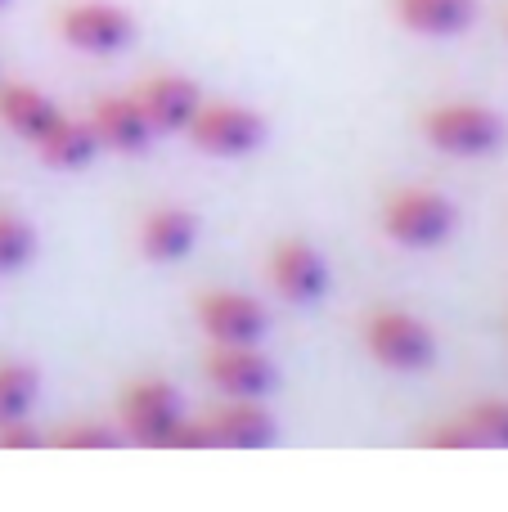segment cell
<instances>
[{
    "label": "cell",
    "instance_id": "1",
    "mask_svg": "<svg viewBox=\"0 0 508 512\" xmlns=\"http://www.w3.org/2000/svg\"><path fill=\"white\" fill-rule=\"evenodd\" d=\"M113 423L126 445L144 450H198L194 414H185V400L158 373L122 382L113 400Z\"/></svg>",
    "mask_w": 508,
    "mask_h": 512
},
{
    "label": "cell",
    "instance_id": "2",
    "mask_svg": "<svg viewBox=\"0 0 508 512\" xmlns=\"http://www.w3.org/2000/svg\"><path fill=\"white\" fill-rule=\"evenodd\" d=\"M378 230L405 252H432L459 230V207L432 185H396L378 203Z\"/></svg>",
    "mask_w": 508,
    "mask_h": 512
},
{
    "label": "cell",
    "instance_id": "3",
    "mask_svg": "<svg viewBox=\"0 0 508 512\" xmlns=\"http://www.w3.org/2000/svg\"><path fill=\"white\" fill-rule=\"evenodd\" d=\"M360 351L387 373H428L437 364V333L414 310L378 301L360 315Z\"/></svg>",
    "mask_w": 508,
    "mask_h": 512
},
{
    "label": "cell",
    "instance_id": "4",
    "mask_svg": "<svg viewBox=\"0 0 508 512\" xmlns=\"http://www.w3.org/2000/svg\"><path fill=\"white\" fill-rule=\"evenodd\" d=\"M419 135L428 149L446 153V158H491L504 144L508 126L491 104L477 99H441L419 113Z\"/></svg>",
    "mask_w": 508,
    "mask_h": 512
},
{
    "label": "cell",
    "instance_id": "5",
    "mask_svg": "<svg viewBox=\"0 0 508 512\" xmlns=\"http://www.w3.org/2000/svg\"><path fill=\"white\" fill-rule=\"evenodd\" d=\"M180 135L207 158H248L266 140V117L239 99H203Z\"/></svg>",
    "mask_w": 508,
    "mask_h": 512
},
{
    "label": "cell",
    "instance_id": "6",
    "mask_svg": "<svg viewBox=\"0 0 508 512\" xmlns=\"http://www.w3.org/2000/svg\"><path fill=\"white\" fill-rule=\"evenodd\" d=\"M261 274H266L270 292L279 301H288V306H315L333 288L329 256L315 248L311 239H302V234H279L266 248Z\"/></svg>",
    "mask_w": 508,
    "mask_h": 512
},
{
    "label": "cell",
    "instance_id": "7",
    "mask_svg": "<svg viewBox=\"0 0 508 512\" xmlns=\"http://www.w3.org/2000/svg\"><path fill=\"white\" fill-rule=\"evenodd\" d=\"M194 432L203 450H266V445H275L279 427L266 400L221 396L203 414H194Z\"/></svg>",
    "mask_w": 508,
    "mask_h": 512
},
{
    "label": "cell",
    "instance_id": "8",
    "mask_svg": "<svg viewBox=\"0 0 508 512\" xmlns=\"http://www.w3.org/2000/svg\"><path fill=\"white\" fill-rule=\"evenodd\" d=\"M203 378L216 396L266 400L279 373H275V360L261 351V342H207Z\"/></svg>",
    "mask_w": 508,
    "mask_h": 512
},
{
    "label": "cell",
    "instance_id": "9",
    "mask_svg": "<svg viewBox=\"0 0 508 512\" xmlns=\"http://www.w3.org/2000/svg\"><path fill=\"white\" fill-rule=\"evenodd\" d=\"M54 27L81 54H122L135 41L131 9L113 5V0H68L54 18Z\"/></svg>",
    "mask_w": 508,
    "mask_h": 512
},
{
    "label": "cell",
    "instance_id": "10",
    "mask_svg": "<svg viewBox=\"0 0 508 512\" xmlns=\"http://www.w3.org/2000/svg\"><path fill=\"white\" fill-rule=\"evenodd\" d=\"M194 328L203 342H261L270 315L243 288H203L194 297Z\"/></svg>",
    "mask_w": 508,
    "mask_h": 512
},
{
    "label": "cell",
    "instance_id": "11",
    "mask_svg": "<svg viewBox=\"0 0 508 512\" xmlns=\"http://www.w3.org/2000/svg\"><path fill=\"white\" fill-rule=\"evenodd\" d=\"M131 95L149 117L153 135H180L189 126V117H194V108L203 104L198 81L180 77V72H149L144 81L131 86Z\"/></svg>",
    "mask_w": 508,
    "mask_h": 512
},
{
    "label": "cell",
    "instance_id": "12",
    "mask_svg": "<svg viewBox=\"0 0 508 512\" xmlns=\"http://www.w3.org/2000/svg\"><path fill=\"white\" fill-rule=\"evenodd\" d=\"M198 216L180 203H158L135 221V252L153 265H176L194 252Z\"/></svg>",
    "mask_w": 508,
    "mask_h": 512
},
{
    "label": "cell",
    "instance_id": "13",
    "mask_svg": "<svg viewBox=\"0 0 508 512\" xmlns=\"http://www.w3.org/2000/svg\"><path fill=\"white\" fill-rule=\"evenodd\" d=\"M86 126L99 149H113V153H144L153 144V126L144 117V108L135 104L131 90L126 95H99L86 108Z\"/></svg>",
    "mask_w": 508,
    "mask_h": 512
},
{
    "label": "cell",
    "instance_id": "14",
    "mask_svg": "<svg viewBox=\"0 0 508 512\" xmlns=\"http://www.w3.org/2000/svg\"><path fill=\"white\" fill-rule=\"evenodd\" d=\"M59 122H63V108L41 86H32V81H0V126L9 135H18L27 149H36Z\"/></svg>",
    "mask_w": 508,
    "mask_h": 512
},
{
    "label": "cell",
    "instance_id": "15",
    "mask_svg": "<svg viewBox=\"0 0 508 512\" xmlns=\"http://www.w3.org/2000/svg\"><path fill=\"white\" fill-rule=\"evenodd\" d=\"M392 18L414 36H459L473 27L477 0H392Z\"/></svg>",
    "mask_w": 508,
    "mask_h": 512
},
{
    "label": "cell",
    "instance_id": "16",
    "mask_svg": "<svg viewBox=\"0 0 508 512\" xmlns=\"http://www.w3.org/2000/svg\"><path fill=\"white\" fill-rule=\"evenodd\" d=\"M32 153L45 162V167H54V171H81V167H90V162H95L99 144H95V135H90L86 117L63 113V122L54 126V131L45 135Z\"/></svg>",
    "mask_w": 508,
    "mask_h": 512
},
{
    "label": "cell",
    "instance_id": "17",
    "mask_svg": "<svg viewBox=\"0 0 508 512\" xmlns=\"http://www.w3.org/2000/svg\"><path fill=\"white\" fill-rule=\"evenodd\" d=\"M36 396H41V378H36L32 364L14 360V355H0V427L18 423V418H32Z\"/></svg>",
    "mask_w": 508,
    "mask_h": 512
},
{
    "label": "cell",
    "instance_id": "18",
    "mask_svg": "<svg viewBox=\"0 0 508 512\" xmlns=\"http://www.w3.org/2000/svg\"><path fill=\"white\" fill-rule=\"evenodd\" d=\"M122 432L113 418H72V423L45 427V450H117Z\"/></svg>",
    "mask_w": 508,
    "mask_h": 512
},
{
    "label": "cell",
    "instance_id": "19",
    "mask_svg": "<svg viewBox=\"0 0 508 512\" xmlns=\"http://www.w3.org/2000/svg\"><path fill=\"white\" fill-rule=\"evenodd\" d=\"M459 423L473 436V450H508V400L504 396H482L473 405L455 409Z\"/></svg>",
    "mask_w": 508,
    "mask_h": 512
},
{
    "label": "cell",
    "instance_id": "20",
    "mask_svg": "<svg viewBox=\"0 0 508 512\" xmlns=\"http://www.w3.org/2000/svg\"><path fill=\"white\" fill-rule=\"evenodd\" d=\"M36 256V230L23 212L0 207V274H18L27 270Z\"/></svg>",
    "mask_w": 508,
    "mask_h": 512
},
{
    "label": "cell",
    "instance_id": "21",
    "mask_svg": "<svg viewBox=\"0 0 508 512\" xmlns=\"http://www.w3.org/2000/svg\"><path fill=\"white\" fill-rule=\"evenodd\" d=\"M0 450H45V427L36 418H18V423L0 427Z\"/></svg>",
    "mask_w": 508,
    "mask_h": 512
},
{
    "label": "cell",
    "instance_id": "22",
    "mask_svg": "<svg viewBox=\"0 0 508 512\" xmlns=\"http://www.w3.org/2000/svg\"><path fill=\"white\" fill-rule=\"evenodd\" d=\"M504 32H508V14H504Z\"/></svg>",
    "mask_w": 508,
    "mask_h": 512
},
{
    "label": "cell",
    "instance_id": "23",
    "mask_svg": "<svg viewBox=\"0 0 508 512\" xmlns=\"http://www.w3.org/2000/svg\"><path fill=\"white\" fill-rule=\"evenodd\" d=\"M0 5H5V0H0Z\"/></svg>",
    "mask_w": 508,
    "mask_h": 512
}]
</instances>
